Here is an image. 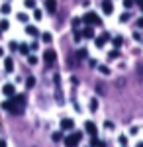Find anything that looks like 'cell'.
<instances>
[{
    "instance_id": "16",
    "label": "cell",
    "mask_w": 143,
    "mask_h": 147,
    "mask_svg": "<svg viewBox=\"0 0 143 147\" xmlns=\"http://www.w3.org/2000/svg\"><path fill=\"white\" fill-rule=\"evenodd\" d=\"M18 51L24 53V55H30V45L28 43H22V45H18Z\"/></svg>"
},
{
    "instance_id": "31",
    "label": "cell",
    "mask_w": 143,
    "mask_h": 147,
    "mask_svg": "<svg viewBox=\"0 0 143 147\" xmlns=\"http://www.w3.org/2000/svg\"><path fill=\"white\" fill-rule=\"evenodd\" d=\"M133 4H135V0H123V6L125 8H132Z\"/></svg>"
},
{
    "instance_id": "7",
    "label": "cell",
    "mask_w": 143,
    "mask_h": 147,
    "mask_svg": "<svg viewBox=\"0 0 143 147\" xmlns=\"http://www.w3.org/2000/svg\"><path fill=\"white\" fill-rule=\"evenodd\" d=\"M84 131H86V134H88L90 137H94L98 129H96V125H94V122H84Z\"/></svg>"
},
{
    "instance_id": "12",
    "label": "cell",
    "mask_w": 143,
    "mask_h": 147,
    "mask_svg": "<svg viewBox=\"0 0 143 147\" xmlns=\"http://www.w3.org/2000/svg\"><path fill=\"white\" fill-rule=\"evenodd\" d=\"M26 34L32 35V37H37V35H39V30H37L35 26H26Z\"/></svg>"
},
{
    "instance_id": "29",
    "label": "cell",
    "mask_w": 143,
    "mask_h": 147,
    "mask_svg": "<svg viewBox=\"0 0 143 147\" xmlns=\"http://www.w3.org/2000/svg\"><path fill=\"white\" fill-rule=\"evenodd\" d=\"M51 137H53V141H61V139H63V134H61V131H55Z\"/></svg>"
},
{
    "instance_id": "35",
    "label": "cell",
    "mask_w": 143,
    "mask_h": 147,
    "mask_svg": "<svg viewBox=\"0 0 143 147\" xmlns=\"http://www.w3.org/2000/svg\"><path fill=\"white\" fill-rule=\"evenodd\" d=\"M37 47H39V45H37V41H33L32 45H30V49H32V51H35V49H37Z\"/></svg>"
},
{
    "instance_id": "17",
    "label": "cell",
    "mask_w": 143,
    "mask_h": 147,
    "mask_svg": "<svg viewBox=\"0 0 143 147\" xmlns=\"http://www.w3.org/2000/svg\"><path fill=\"white\" fill-rule=\"evenodd\" d=\"M0 12L6 16V14H10V12H12V6L8 4V2H6V4H2V6H0Z\"/></svg>"
},
{
    "instance_id": "39",
    "label": "cell",
    "mask_w": 143,
    "mask_h": 147,
    "mask_svg": "<svg viewBox=\"0 0 143 147\" xmlns=\"http://www.w3.org/2000/svg\"><path fill=\"white\" fill-rule=\"evenodd\" d=\"M0 57H4V49L2 47H0Z\"/></svg>"
},
{
    "instance_id": "25",
    "label": "cell",
    "mask_w": 143,
    "mask_h": 147,
    "mask_svg": "<svg viewBox=\"0 0 143 147\" xmlns=\"http://www.w3.org/2000/svg\"><path fill=\"white\" fill-rule=\"evenodd\" d=\"M24 4H26V8H35V0H24Z\"/></svg>"
},
{
    "instance_id": "37",
    "label": "cell",
    "mask_w": 143,
    "mask_h": 147,
    "mask_svg": "<svg viewBox=\"0 0 143 147\" xmlns=\"http://www.w3.org/2000/svg\"><path fill=\"white\" fill-rule=\"evenodd\" d=\"M135 2L139 4V8H141V10H143V0H135Z\"/></svg>"
},
{
    "instance_id": "15",
    "label": "cell",
    "mask_w": 143,
    "mask_h": 147,
    "mask_svg": "<svg viewBox=\"0 0 143 147\" xmlns=\"http://www.w3.org/2000/svg\"><path fill=\"white\" fill-rule=\"evenodd\" d=\"M112 43H114V47H116V49H118V47L123 45V37H121V35H116V37L112 39Z\"/></svg>"
},
{
    "instance_id": "30",
    "label": "cell",
    "mask_w": 143,
    "mask_h": 147,
    "mask_svg": "<svg viewBox=\"0 0 143 147\" xmlns=\"http://www.w3.org/2000/svg\"><path fill=\"white\" fill-rule=\"evenodd\" d=\"M127 20H130V14H127V12H123V14L120 16V22H127Z\"/></svg>"
},
{
    "instance_id": "21",
    "label": "cell",
    "mask_w": 143,
    "mask_h": 147,
    "mask_svg": "<svg viewBox=\"0 0 143 147\" xmlns=\"http://www.w3.org/2000/svg\"><path fill=\"white\" fill-rule=\"evenodd\" d=\"M18 20H20L22 24H28V20H30V16H28V14H24V12H20V14H18Z\"/></svg>"
},
{
    "instance_id": "8",
    "label": "cell",
    "mask_w": 143,
    "mask_h": 147,
    "mask_svg": "<svg viewBox=\"0 0 143 147\" xmlns=\"http://www.w3.org/2000/svg\"><path fill=\"white\" fill-rule=\"evenodd\" d=\"M102 12H104L106 16H110L112 12H114V4H112V0H102Z\"/></svg>"
},
{
    "instance_id": "11",
    "label": "cell",
    "mask_w": 143,
    "mask_h": 147,
    "mask_svg": "<svg viewBox=\"0 0 143 147\" xmlns=\"http://www.w3.org/2000/svg\"><path fill=\"white\" fill-rule=\"evenodd\" d=\"M80 34H82V37H86V39H94V28L92 26H86Z\"/></svg>"
},
{
    "instance_id": "28",
    "label": "cell",
    "mask_w": 143,
    "mask_h": 147,
    "mask_svg": "<svg viewBox=\"0 0 143 147\" xmlns=\"http://www.w3.org/2000/svg\"><path fill=\"white\" fill-rule=\"evenodd\" d=\"M28 63H30V65H37V57L35 55H28Z\"/></svg>"
},
{
    "instance_id": "19",
    "label": "cell",
    "mask_w": 143,
    "mask_h": 147,
    "mask_svg": "<svg viewBox=\"0 0 143 147\" xmlns=\"http://www.w3.org/2000/svg\"><path fill=\"white\" fill-rule=\"evenodd\" d=\"M26 86H28V88H33V86H35V77H28V79H26Z\"/></svg>"
},
{
    "instance_id": "6",
    "label": "cell",
    "mask_w": 143,
    "mask_h": 147,
    "mask_svg": "<svg viewBox=\"0 0 143 147\" xmlns=\"http://www.w3.org/2000/svg\"><path fill=\"white\" fill-rule=\"evenodd\" d=\"M2 94H4V96H8V98H12V96L16 94V86H14L12 82H6V84L2 86Z\"/></svg>"
},
{
    "instance_id": "23",
    "label": "cell",
    "mask_w": 143,
    "mask_h": 147,
    "mask_svg": "<svg viewBox=\"0 0 143 147\" xmlns=\"http://www.w3.org/2000/svg\"><path fill=\"white\" fill-rule=\"evenodd\" d=\"M118 57H120V53H118V49H114V51H110V53H108V59H110V61H114V59H118Z\"/></svg>"
},
{
    "instance_id": "38",
    "label": "cell",
    "mask_w": 143,
    "mask_h": 147,
    "mask_svg": "<svg viewBox=\"0 0 143 147\" xmlns=\"http://www.w3.org/2000/svg\"><path fill=\"white\" fill-rule=\"evenodd\" d=\"M0 147H6V141L4 139H0Z\"/></svg>"
},
{
    "instance_id": "34",
    "label": "cell",
    "mask_w": 143,
    "mask_h": 147,
    "mask_svg": "<svg viewBox=\"0 0 143 147\" xmlns=\"http://www.w3.org/2000/svg\"><path fill=\"white\" fill-rule=\"evenodd\" d=\"M135 26H137V28H141V30H143V18H139V20L135 22Z\"/></svg>"
},
{
    "instance_id": "1",
    "label": "cell",
    "mask_w": 143,
    "mask_h": 147,
    "mask_svg": "<svg viewBox=\"0 0 143 147\" xmlns=\"http://www.w3.org/2000/svg\"><path fill=\"white\" fill-rule=\"evenodd\" d=\"M24 106H26V96L24 94H14L10 100L2 102V108L6 112H12V114H22Z\"/></svg>"
},
{
    "instance_id": "14",
    "label": "cell",
    "mask_w": 143,
    "mask_h": 147,
    "mask_svg": "<svg viewBox=\"0 0 143 147\" xmlns=\"http://www.w3.org/2000/svg\"><path fill=\"white\" fill-rule=\"evenodd\" d=\"M90 145H92V147H106V143H104V141H100L98 137L94 136L92 139H90Z\"/></svg>"
},
{
    "instance_id": "2",
    "label": "cell",
    "mask_w": 143,
    "mask_h": 147,
    "mask_svg": "<svg viewBox=\"0 0 143 147\" xmlns=\"http://www.w3.org/2000/svg\"><path fill=\"white\" fill-rule=\"evenodd\" d=\"M82 22L86 24V26H102V20H100V16L96 12H86L82 16Z\"/></svg>"
},
{
    "instance_id": "36",
    "label": "cell",
    "mask_w": 143,
    "mask_h": 147,
    "mask_svg": "<svg viewBox=\"0 0 143 147\" xmlns=\"http://www.w3.org/2000/svg\"><path fill=\"white\" fill-rule=\"evenodd\" d=\"M120 143H121V145H125V143H127V139H125V136H121V137H120Z\"/></svg>"
},
{
    "instance_id": "24",
    "label": "cell",
    "mask_w": 143,
    "mask_h": 147,
    "mask_svg": "<svg viewBox=\"0 0 143 147\" xmlns=\"http://www.w3.org/2000/svg\"><path fill=\"white\" fill-rule=\"evenodd\" d=\"M90 110H92V112H96V110H98V100H96V98H92V100H90Z\"/></svg>"
},
{
    "instance_id": "13",
    "label": "cell",
    "mask_w": 143,
    "mask_h": 147,
    "mask_svg": "<svg viewBox=\"0 0 143 147\" xmlns=\"http://www.w3.org/2000/svg\"><path fill=\"white\" fill-rule=\"evenodd\" d=\"M4 69H6V73H12V71H14V59L6 57V59H4Z\"/></svg>"
},
{
    "instance_id": "33",
    "label": "cell",
    "mask_w": 143,
    "mask_h": 147,
    "mask_svg": "<svg viewBox=\"0 0 143 147\" xmlns=\"http://www.w3.org/2000/svg\"><path fill=\"white\" fill-rule=\"evenodd\" d=\"M78 26H80V20H78V18H75V20H73V28H75V30H77Z\"/></svg>"
},
{
    "instance_id": "20",
    "label": "cell",
    "mask_w": 143,
    "mask_h": 147,
    "mask_svg": "<svg viewBox=\"0 0 143 147\" xmlns=\"http://www.w3.org/2000/svg\"><path fill=\"white\" fill-rule=\"evenodd\" d=\"M10 28V22L8 20H0V32H6Z\"/></svg>"
},
{
    "instance_id": "3",
    "label": "cell",
    "mask_w": 143,
    "mask_h": 147,
    "mask_svg": "<svg viewBox=\"0 0 143 147\" xmlns=\"http://www.w3.org/2000/svg\"><path fill=\"white\" fill-rule=\"evenodd\" d=\"M80 139H82V134H80V131H75V134H71V136L63 137L65 147H77L78 143H80Z\"/></svg>"
},
{
    "instance_id": "32",
    "label": "cell",
    "mask_w": 143,
    "mask_h": 147,
    "mask_svg": "<svg viewBox=\"0 0 143 147\" xmlns=\"http://www.w3.org/2000/svg\"><path fill=\"white\" fill-rule=\"evenodd\" d=\"M8 47H10L12 51H16V49H18V41H10V43H8Z\"/></svg>"
},
{
    "instance_id": "4",
    "label": "cell",
    "mask_w": 143,
    "mask_h": 147,
    "mask_svg": "<svg viewBox=\"0 0 143 147\" xmlns=\"http://www.w3.org/2000/svg\"><path fill=\"white\" fill-rule=\"evenodd\" d=\"M43 59H45V63H47V65H53V63H55V59H57V53L53 51V49H45Z\"/></svg>"
},
{
    "instance_id": "22",
    "label": "cell",
    "mask_w": 143,
    "mask_h": 147,
    "mask_svg": "<svg viewBox=\"0 0 143 147\" xmlns=\"http://www.w3.org/2000/svg\"><path fill=\"white\" fill-rule=\"evenodd\" d=\"M33 18H35V20L39 22V20L43 18V12H41V10H37V8H33Z\"/></svg>"
},
{
    "instance_id": "18",
    "label": "cell",
    "mask_w": 143,
    "mask_h": 147,
    "mask_svg": "<svg viewBox=\"0 0 143 147\" xmlns=\"http://www.w3.org/2000/svg\"><path fill=\"white\" fill-rule=\"evenodd\" d=\"M88 57V51L86 49H78L77 51V59H80V61H82V59H86Z\"/></svg>"
},
{
    "instance_id": "10",
    "label": "cell",
    "mask_w": 143,
    "mask_h": 147,
    "mask_svg": "<svg viewBox=\"0 0 143 147\" xmlns=\"http://www.w3.org/2000/svg\"><path fill=\"white\" fill-rule=\"evenodd\" d=\"M45 10L49 14H55L57 12V0H45Z\"/></svg>"
},
{
    "instance_id": "27",
    "label": "cell",
    "mask_w": 143,
    "mask_h": 147,
    "mask_svg": "<svg viewBox=\"0 0 143 147\" xmlns=\"http://www.w3.org/2000/svg\"><path fill=\"white\" fill-rule=\"evenodd\" d=\"M41 39H43L45 43H51V34H47V32H45V34H41Z\"/></svg>"
},
{
    "instance_id": "5",
    "label": "cell",
    "mask_w": 143,
    "mask_h": 147,
    "mask_svg": "<svg viewBox=\"0 0 143 147\" xmlns=\"http://www.w3.org/2000/svg\"><path fill=\"white\" fill-rule=\"evenodd\" d=\"M73 127H75V120L73 118H63L61 120V129L63 131H71Z\"/></svg>"
},
{
    "instance_id": "9",
    "label": "cell",
    "mask_w": 143,
    "mask_h": 147,
    "mask_svg": "<svg viewBox=\"0 0 143 147\" xmlns=\"http://www.w3.org/2000/svg\"><path fill=\"white\" fill-rule=\"evenodd\" d=\"M110 39V34L108 32H104V34L100 35V37H94V41H96V47H104V43Z\"/></svg>"
},
{
    "instance_id": "26",
    "label": "cell",
    "mask_w": 143,
    "mask_h": 147,
    "mask_svg": "<svg viewBox=\"0 0 143 147\" xmlns=\"http://www.w3.org/2000/svg\"><path fill=\"white\" fill-rule=\"evenodd\" d=\"M98 71L102 73V75H110V69L106 67V65H100V67H98Z\"/></svg>"
}]
</instances>
